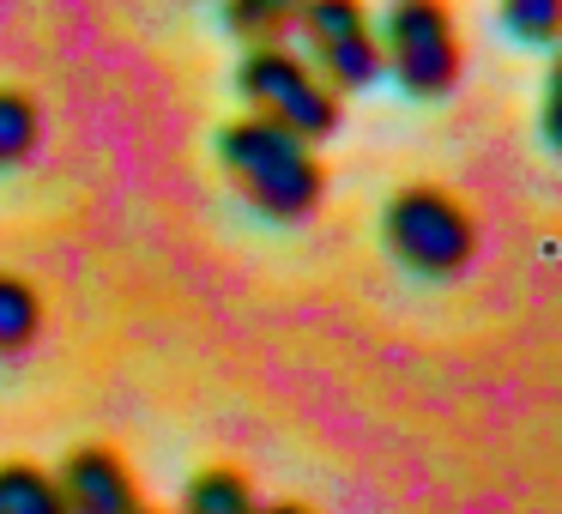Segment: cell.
<instances>
[{
	"mask_svg": "<svg viewBox=\"0 0 562 514\" xmlns=\"http://www.w3.org/2000/svg\"><path fill=\"white\" fill-rule=\"evenodd\" d=\"M218 164L236 182V194L248 200L267 219H308L327 194V176H321L315 139L291 134V127L267 122V115H243L218 134Z\"/></svg>",
	"mask_w": 562,
	"mask_h": 514,
	"instance_id": "cell-1",
	"label": "cell"
},
{
	"mask_svg": "<svg viewBox=\"0 0 562 514\" xmlns=\"http://www.w3.org/2000/svg\"><path fill=\"white\" fill-rule=\"evenodd\" d=\"M37 139H43L37 103H31L25 91H7V86H0V170L25 164L31 152H37Z\"/></svg>",
	"mask_w": 562,
	"mask_h": 514,
	"instance_id": "cell-11",
	"label": "cell"
},
{
	"mask_svg": "<svg viewBox=\"0 0 562 514\" xmlns=\"http://www.w3.org/2000/svg\"><path fill=\"white\" fill-rule=\"evenodd\" d=\"M43 333V303L25 279L0 272V357H19L31 351V339Z\"/></svg>",
	"mask_w": 562,
	"mask_h": 514,
	"instance_id": "cell-10",
	"label": "cell"
},
{
	"mask_svg": "<svg viewBox=\"0 0 562 514\" xmlns=\"http://www.w3.org/2000/svg\"><path fill=\"white\" fill-rule=\"evenodd\" d=\"M296 31L308 43V67L333 91H363L381 79V37L363 0H303Z\"/></svg>",
	"mask_w": 562,
	"mask_h": 514,
	"instance_id": "cell-5",
	"label": "cell"
},
{
	"mask_svg": "<svg viewBox=\"0 0 562 514\" xmlns=\"http://www.w3.org/2000/svg\"><path fill=\"white\" fill-rule=\"evenodd\" d=\"M255 484H248L236 466H206V472H194V484H188L182 496V514H255Z\"/></svg>",
	"mask_w": 562,
	"mask_h": 514,
	"instance_id": "cell-8",
	"label": "cell"
},
{
	"mask_svg": "<svg viewBox=\"0 0 562 514\" xmlns=\"http://www.w3.org/2000/svg\"><path fill=\"white\" fill-rule=\"evenodd\" d=\"M0 514H67V496L55 472L31 460H7L0 466Z\"/></svg>",
	"mask_w": 562,
	"mask_h": 514,
	"instance_id": "cell-7",
	"label": "cell"
},
{
	"mask_svg": "<svg viewBox=\"0 0 562 514\" xmlns=\"http://www.w3.org/2000/svg\"><path fill=\"white\" fill-rule=\"evenodd\" d=\"M67 496V514H139V484L127 472V460L103 442H86V448H67L61 472H55Z\"/></svg>",
	"mask_w": 562,
	"mask_h": 514,
	"instance_id": "cell-6",
	"label": "cell"
},
{
	"mask_svg": "<svg viewBox=\"0 0 562 514\" xmlns=\"http://www.w3.org/2000/svg\"><path fill=\"white\" fill-rule=\"evenodd\" d=\"M139 514H146V509H139Z\"/></svg>",
	"mask_w": 562,
	"mask_h": 514,
	"instance_id": "cell-14",
	"label": "cell"
},
{
	"mask_svg": "<svg viewBox=\"0 0 562 514\" xmlns=\"http://www.w3.org/2000/svg\"><path fill=\"white\" fill-rule=\"evenodd\" d=\"M381 37V74H393L412 98H448L460 86V31L441 0H393Z\"/></svg>",
	"mask_w": 562,
	"mask_h": 514,
	"instance_id": "cell-4",
	"label": "cell"
},
{
	"mask_svg": "<svg viewBox=\"0 0 562 514\" xmlns=\"http://www.w3.org/2000/svg\"><path fill=\"white\" fill-rule=\"evenodd\" d=\"M303 0H224V25L243 43H284L296 31Z\"/></svg>",
	"mask_w": 562,
	"mask_h": 514,
	"instance_id": "cell-9",
	"label": "cell"
},
{
	"mask_svg": "<svg viewBox=\"0 0 562 514\" xmlns=\"http://www.w3.org/2000/svg\"><path fill=\"white\" fill-rule=\"evenodd\" d=\"M502 25L520 43H538V49H544L562 31V0H502Z\"/></svg>",
	"mask_w": 562,
	"mask_h": 514,
	"instance_id": "cell-12",
	"label": "cell"
},
{
	"mask_svg": "<svg viewBox=\"0 0 562 514\" xmlns=\"http://www.w3.org/2000/svg\"><path fill=\"white\" fill-rule=\"evenodd\" d=\"M381 236H387L393 260L424 279H453L477 255V219L436 182L400 188L381 212Z\"/></svg>",
	"mask_w": 562,
	"mask_h": 514,
	"instance_id": "cell-2",
	"label": "cell"
},
{
	"mask_svg": "<svg viewBox=\"0 0 562 514\" xmlns=\"http://www.w3.org/2000/svg\"><path fill=\"white\" fill-rule=\"evenodd\" d=\"M236 91L248 98L255 115H267V122L291 127L303 139H327L339 127V91L284 43H248L243 67H236Z\"/></svg>",
	"mask_w": 562,
	"mask_h": 514,
	"instance_id": "cell-3",
	"label": "cell"
},
{
	"mask_svg": "<svg viewBox=\"0 0 562 514\" xmlns=\"http://www.w3.org/2000/svg\"><path fill=\"white\" fill-rule=\"evenodd\" d=\"M255 514H308L303 502H272V509H255Z\"/></svg>",
	"mask_w": 562,
	"mask_h": 514,
	"instance_id": "cell-13",
	"label": "cell"
}]
</instances>
